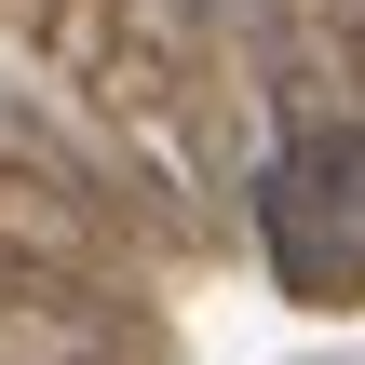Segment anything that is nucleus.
Instances as JSON below:
<instances>
[{
	"label": "nucleus",
	"instance_id": "nucleus-1",
	"mask_svg": "<svg viewBox=\"0 0 365 365\" xmlns=\"http://www.w3.org/2000/svg\"><path fill=\"white\" fill-rule=\"evenodd\" d=\"M271 244L365 257V135H312V149L271 163Z\"/></svg>",
	"mask_w": 365,
	"mask_h": 365
}]
</instances>
